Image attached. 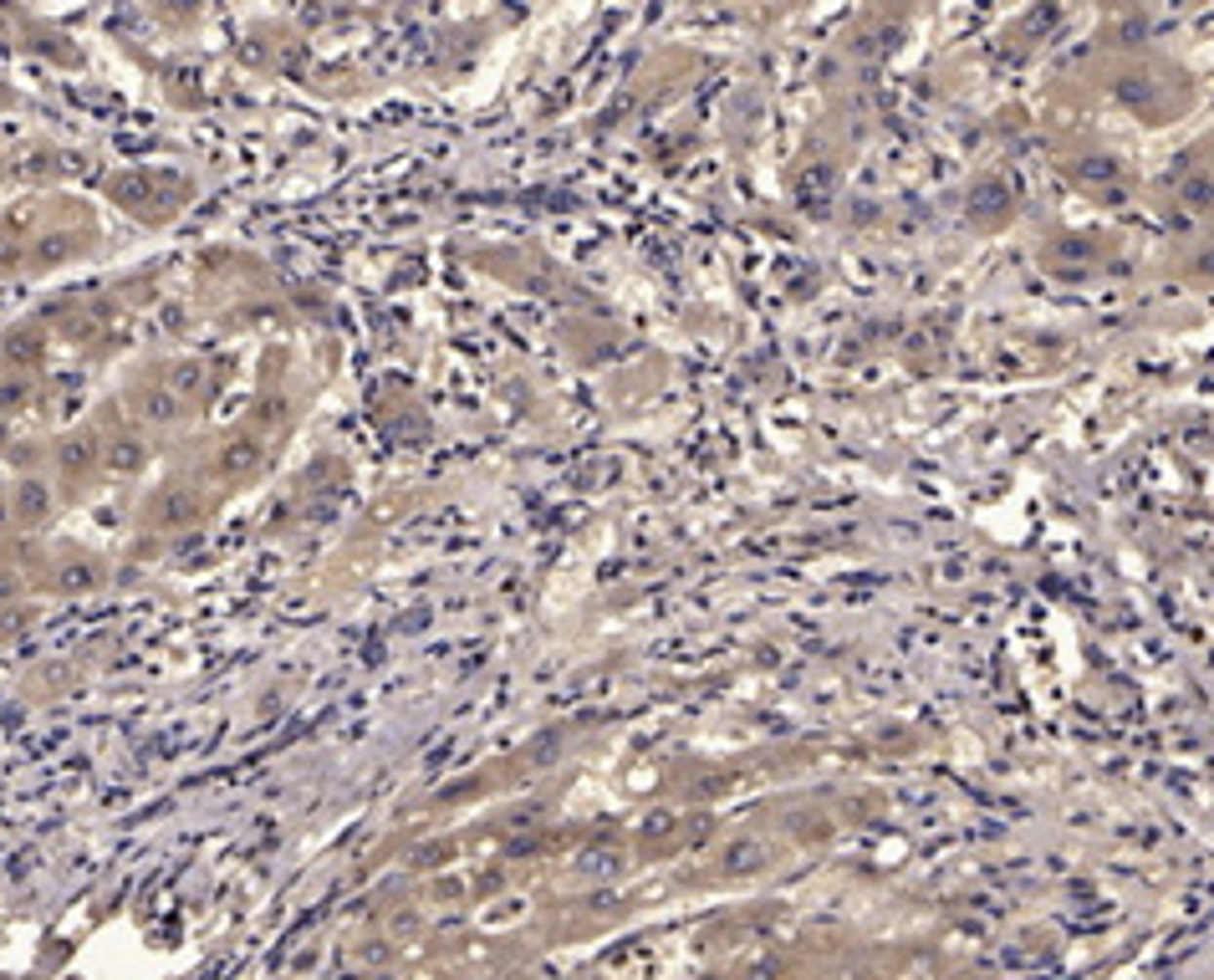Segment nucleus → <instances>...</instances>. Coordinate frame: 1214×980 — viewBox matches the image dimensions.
I'll list each match as a JSON object with an SVG mask.
<instances>
[{
  "label": "nucleus",
  "instance_id": "obj_1",
  "mask_svg": "<svg viewBox=\"0 0 1214 980\" xmlns=\"http://www.w3.org/2000/svg\"><path fill=\"white\" fill-rule=\"evenodd\" d=\"M153 521L159 526H189L194 516H199V501L189 496L184 485H169V490H159V496H153Z\"/></svg>",
  "mask_w": 1214,
  "mask_h": 980
},
{
  "label": "nucleus",
  "instance_id": "obj_2",
  "mask_svg": "<svg viewBox=\"0 0 1214 980\" xmlns=\"http://www.w3.org/2000/svg\"><path fill=\"white\" fill-rule=\"evenodd\" d=\"M41 347H47V338H41L36 327H16L6 343H0V352H6V363L16 368V373H26V368H36L41 363Z\"/></svg>",
  "mask_w": 1214,
  "mask_h": 980
},
{
  "label": "nucleus",
  "instance_id": "obj_3",
  "mask_svg": "<svg viewBox=\"0 0 1214 980\" xmlns=\"http://www.w3.org/2000/svg\"><path fill=\"white\" fill-rule=\"evenodd\" d=\"M261 460H265L261 439H230V444L220 450V470H224V475H256Z\"/></svg>",
  "mask_w": 1214,
  "mask_h": 980
},
{
  "label": "nucleus",
  "instance_id": "obj_4",
  "mask_svg": "<svg viewBox=\"0 0 1214 980\" xmlns=\"http://www.w3.org/2000/svg\"><path fill=\"white\" fill-rule=\"evenodd\" d=\"M16 516L26 521V526L47 521V516H52V490L41 485V480H20V485H16Z\"/></svg>",
  "mask_w": 1214,
  "mask_h": 980
},
{
  "label": "nucleus",
  "instance_id": "obj_5",
  "mask_svg": "<svg viewBox=\"0 0 1214 980\" xmlns=\"http://www.w3.org/2000/svg\"><path fill=\"white\" fill-rule=\"evenodd\" d=\"M102 460H107V470H118V475H139L148 465V450H143V439H112L102 450Z\"/></svg>",
  "mask_w": 1214,
  "mask_h": 980
},
{
  "label": "nucleus",
  "instance_id": "obj_6",
  "mask_svg": "<svg viewBox=\"0 0 1214 980\" xmlns=\"http://www.w3.org/2000/svg\"><path fill=\"white\" fill-rule=\"evenodd\" d=\"M199 388H205V368H199V363H179V368H169V393H174V398H194Z\"/></svg>",
  "mask_w": 1214,
  "mask_h": 980
},
{
  "label": "nucleus",
  "instance_id": "obj_7",
  "mask_svg": "<svg viewBox=\"0 0 1214 980\" xmlns=\"http://www.w3.org/2000/svg\"><path fill=\"white\" fill-rule=\"evenodd\" d=\"M93 460H98V444L93 439H72L61 450V470L66 475H82V470H93Z\"/></svg>",
  "mask_w": 1214,
  "mask_h": 980
},
{
  "label": "nucleus",
  "instance_id": "obj_8",
  "mask_svg": "<svg viewBox=\"0 0 1214 980\" xmlns=\"http://www.w3.org/2000/svg\"><path fill=\"white\" fill-rule=\"evenodd\" d=\"M31 404V384L26 378H0V414H16V409H26Z\"/></svg>",
  "mask_w": 1214,
  "mask_h": 980
},
{
  "label": "nucleus",
  "instance_id": "obj_9",
  "mask_svg": "<svg viewBox=\"0 0 1214 980\" xmlns=\"http://www.w3.org/2000/svg\"><path fill=\"white\" fill-rule=\"evenodd\" d=\"M174 404H179V398H174L169 388H148V393H143V419H174V414H179Z\"/></svg>",
  "mask_w": 1214,
  "mask_h": 980
}]
</instances>
